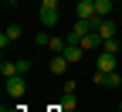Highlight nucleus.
Listing matches in <instances>:
<instances>
[{"label": "nucleus", "instance_id": "nucleus-1", "mask_svg": "<svg viewBox=\"0 0 122 112\" xmlns=\"http://www.w3.org/2000/svg\"><path fill=\"white\" fill-rule=\"evenodd\" d=\"M92 31H98L102 41H109V37H115V21L112 17H95L92 21Z\"/></svg>", "mask_w": 122, "mask_h": 112}, {"label": "nucleus", "instance_id": "nucleus-2", "mask_svg": "<svg viewBox=\"0 0 122 112\" xmlns=\"http://www.w3.org/2000/svg\"><path fill=\"white\" fill-rule=\"evenodd\" d=\"M7 95L10 99H24V92H27V82H24V75H14V78H7Z\"/></svg>", "mask_w": 122, "mask_h": 112}, {"label": "nucleus", "instance_id": "nucleus-3", "mask_svg": "<svg viewBox=\"0 0 122 112\" xmlns=\"http://www.w3.org/2000/svg\"><path fill=\"white\" fill-rule=\"evenodd\" d=\"M95 85H102V88H122V75L119 71H95Z\"/></svg>", "mask_w": 122, "mask_h": 112}, {"label": "nucleus", "instance_id": "nucleus-4", "mask_svg": "<svg viewBox=\"0 0 122 112\" xmlns=\"http://www.w3.org/2000/svg\"><path fill=\"white\" fill-rule=\"evenodd\" d=\"M17 41H20V24H7V31L0 34V48L7 51V48H10V44H17Z\"/></svg>", "mask_w": 122, "mask_h": 112}, {"label": "nucleus", "instance_id": "nucleus-5", "mask_svg": "<svg viewBox=\"0 0 122 112\" xmlns=\"http://www.w3.org/2000/svg\"><path fill=\"white\" fill-rule=\"evenodd\" d=\"M75 14H78V21H95V0H78Z\"/></svg>", "mask_w": 122, "mask_h": 112}, {"label": "nucleus", "instance_id": "nucleus-6", "mask_svg": "<svg viewBox=\"0 0 122 112\" xmlns=\"http://www.w3.org/2000/svg\"><path fill=\"white\" fill-rule=\"evenodd\" d=\"M48 68H51V75H58V78H65V75H68V68H71V61H68L65 54H54Z\"/></svg>", "mask_w": 122, "mask_h": 112}, {"label": "nucleus", "instance_id": "nucleus-7", "mask_svg": "<svg viewBox=\"0 0 122 112\" xmlns=\"http://www.w3.org/2000/svg\"><path fill=\"white\" fill-rule=\"evenodd\" d=\"M65 58L71 61V65H78V61L85 58V48H81V44H68V48H65Z\"/></svg>", "mask_w": 122, "mask_h": 112}, {"label": "nucleus", "instance_id": "nucleus-8", "mask_svg": "<svg viewBox=\"0 0 122 112\" xmlns=\"http://www.w3.org/2000/svg\"><path fill=\"white\" fill-rule=\"evenodd\" d=\"M41 24L44 27H54L58 24V7H41Z\"/></svg>", "mask_w": 122, "mask_h": 112}, {"label": "nucleus", "instance_id": "nucleus-9", "mask_svg": "<svg viewBox=\"0 0 122 112\" xmlns=\"http://www.w3.org/2000/svg\"><path fill=\"white\" fill-rule=\"evenodd\" d=\"M115 58H119V54L102 51V54H98V71H115Z\"/></svg>", "mask_w": 122, "mask_h": 112}, {"label": "nucleus", "instance_id": "nucleus-10", "mask_svg": "<svg viewBox=\"0 0 122 112\" xmlns=\"http://www.w3.org/2000/svg\"><path fill=\"white\" fill-rule=\"evenodd\" d=\"M0 75H4V78H14V75H20V65H17V61H0Z\"/></svg>", "mask_w": 122, "mask_h": 112}, {"label": "nucleus", "instance_id": "nucleus-11", "mask_svg": "<svg viewBox=\"0 0 122 112\" xmlns=\"http://www.w3.org/2000/svg\"><path fill=\"white\" fill-rule=\"evenodd\" d=\"M115 7V0H95V17H109Z\"/></svg>", "mask_w": 122, "mask_h": 112}, {"label": "nucleus", "instance_id": "nucleus-12", "mask_svg": "<svg viewBox=\"0 0 122 112\" xmlns=\"http://www.w3.org/2000/svg\"><path fill=\"white\" fill-rule=\"evenodd\" d=\"M48 48H51L54 54H65V48H68V37H51V44H48Z\"/></svg>", "mask_w": 122, "mask_h": 112}, {"label": "nucleus", "instance_id": "nucleus-13", "mask_svg": "<svg viewBox=\"0 0 122 112\" xmlns=\"http://www.w3.org/2000/svg\"><path fill=\"white\" fill-rule=\"evenodd\" d=\"M75 105H78L75 92H65V95H61V109H75Z\"/></svg>", "mask_w": 122, "mask_h": 112}, {"label": "nucleus", "instance_id": "nucleus-14", "mask_svg": "<svg viewBox=\"0 0 122 112\" xmlns=\"http://www.w3.org/2000/svg\"><path fill=\"white\" fill-rule=\"evenodd\" d=\"M119 48H122V41H115V37H109L102 44V51H109V54H119Z\"/></svg>", "mask_w": 122, "mask_h": 112}, {"label": "nucleus", "instance_id": "nucleus-15", "mask_svg": "<svg viewBox=\"0 0 122 112\" xmlns=\"http://www.w3.org/2000/svg\"><path fill=\"white\" fill-rule=\"evenodd\" d=\"M34 41H37V44H41V48H48V44H51V34H48V31H41V34H37V37H34Z\"/></svg>", "mask_w": 122, "mask_h": 112}, {"label": "nucleus", "instance_id": "nucleus-16", "mask_svg": "<svg viewBox=\"0 0 122 112\" xmlns=\"http://www.w3.org/2000/svg\"><path fill=\"white\" fill-rule=\"evenodd\" d=\"M61 0H41V7H58Z\"/></svg>", "mask_w": 122, "mask_h": 112}, {"label": "nucleus", "instance_id": "nucleus-17", "mask_svg": "<svg viewBox=\"0 0 122 112\" xmlns=\"http://www.w3.org/2000/svg\"><path fill=\"white\" fill-rule=\"evenodd\" d=\"M4 4H7V7H17V4H20V0H4Z\"/></svg>", "mask_w": 122, "mask_h": 112}, {"label": "nucleus", "instance_id": "nucleus-18", "mask_svg": "<svg viewBox=\"0 0 122 112\" xmlns=\"http://www.w3.org/2000/svg\"><path fill=\"white\" fill-rule=\"evenodd\" d=\"M115 4H119V0H115Z\"/></svg>", "mask_w": 122, "mask_h": 112}, {"label": "nucleus", "instance_id": "nucleus-19", "mask_svg": "<svg viewBox=\"0 0 122 112\" xmlns=\"http://www.w3.org/2000/svg\"><path fill=\"white\" fill-rule=\"evenodd\" d=\"M119 109H122V105H119Z\"/></svg>", "mask_w": 122, "mask_h": 112}]
</instances>
